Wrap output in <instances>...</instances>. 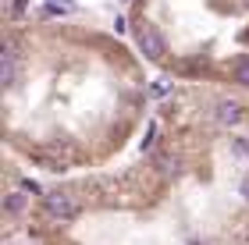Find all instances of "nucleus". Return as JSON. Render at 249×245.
<instances>
[{"instance_id":"nucleus-1","label":"nucleus","mask_w":249,"mask_h":245,"mask_svg":"<svg viewBox=\"0 0 249 245\" xmlns=\"http://www.w3.org/2000/svg\"><path fill=\"white\" fill-rule=\"evenodd\" d=\"M43 213L50 220H75L82 213V203H78V196H71V192H47L43 196Z\"/></svg>"},{"instance_id":"nucleus-2","label":"nucleus","mask_w":249,"mask_h":245,"mask_svg":"<svg viewBox=\"0 0 249 245\" xmlns=\"http://www.w3.org/2000/svg\"><path fill=\"white\" fill-rule=\"evenodd\" d=\"M210 117H213V125H217V128H235L246 117V103H242V99H235V96H217V99H213V107H210Z\"/></svg>"},{"instance_id":"nucleus-3","label":"nucleus","mask_w":249,"mask_h":245,"mask_svg":"<svg viewBox=\"0 0 249 245\" xmlns=\"http://www.w3.org/2000/svg\"><path fill=\"white\" fill-rule=\"evenodd\" d=\"M135 43H139V53H146L150 61L164 57V36L153 21H135Z\"/></svg>"},{"instance_id":"nucleus-4","label":"nucleus","mask_w":249,"mask_h":245,"mask_svg":"<svg viewBox=\"0 0 249 245\" xmlns=\"http://www.w3.org/2000/svg\"><path fill=\"white\" fill-rule=\"evenodd\" d=\"M0 82H4V89L15 85V43L4 39V53H0Z\"/></svg>"},{"instance_id":"nucleus-5","label":"nucleus","mask_w":249,"mask_h":245,"mask_svg":"<svg viewBox=\"0 0 249 245\" xmlns=\"http://www.w3.org/2000/svg\"><path fill=\"white\" fill-rule=\"evenodd\" d=\"M29 206V196H21V188H11V192H4V213L7 217H21Z\"/></svg>"},{"instance_id":"nucleus-6","label":"nucleus","mask_w":249,"mask_h":245,"mask_svg":"<svg viewBox=\"0 0 249 245\" xmlns=\"http://www.w3.org/2000/svg\"><path fill=\"white\" fill-rule=\"evenodd\" d=\"M231 75H235L239 85H249V53H242V57L231 61Z\"/></svg>"},{"instance_id":"nucleus-7","label":"nucleus","mask_w":249,"mask_h":245,"mask_svg":"<svg viewBox=\"0 0 249 245\" xmlns=\"http://www.w3.org/2000/svg\"><path fill=\"white\" fill-rule=\"evenodd\" d=\"M157 171H160L164 178H178V157H171V153L157 157Z\"/></svg>"},{"instance_id":"nucleus-8","label":"nucleus","mask_w":249,"mask_h":245,"mask_svg":"<svg viewBox=\"0 0 249 245\" xmlns=\"http://www.w3.org/2000/svg\"><path fill=\"white\" fill-rule=\"evenodd\" d=\"M153 96H157V99L171 96V79H157V82H153Z\"/></svg>"},{"instance_id":"nucleus-9","label":"nucleus","mask_w":249,"mask_h":245,"mask_svg":"<svg viewBox=\"0 0 249 245\" xmlns=\"http://www.w3.org/2000/svg\"><path fill=\"white\" fill-rule=\"evenodd\" d=\"M47 4H50V7H57L61 15H71V11H75V0H47Z\"/></svg>"},{"instance_id":"nucleus-10","label":"nucleus","mask_w":249,"mask_h":245,"mask_svg":"<svg viewBox=\"0 0 249 245\" xmlns=\"http://www.w3.org/2000/svg\"><path fill=\"white\" fill-rule=\"evenodd\" d=\"M18 188H21V192H32V196H47L36 181H18Z\"/></svg>"},{"instance_id":"nucleus-11","label":"nucleus","mask_w":249,"mask_h":245,"mask_svg":"<svg viewBox=\"0 0 249 245\" xmlns=\"http://www.w3.org/2000/svg\"><path fill=\"white\" fill-rule=\"evenodd\" d=\"M239 196H242V199H246V203H249V174H246V178H242V181H239Z\"/></svg>"},{"instance_id":"nucleus-12","label":"nucleus","mask_w":249,"mask_h":245,"mask_svg":"<svg viewBox=\"0 0 249 245\" xmlns=\"http://www.w3.org/2000/svg\"><path fill=\"white\" fill-rule=\"evenodd\" d=\"M235 153H249V142H242V139H235Z\"/></svg>"},{"instance_id":"nucleus-13","label":"nucleus","mask_w":249,"mask_h":245,"mask_svg":"<svg viewBox=\"0 0 249 245\" xmlns=\"http://www.w3.org/2000/svg\"><path fill=\"white\" fill-rule=\"evenodd\" d=\"M242 4H246V7H249V0H242Z\"/></svg>"},{"instance_id":"nucleus-14","label":"nucleus","mask_w":249,"mask_h":245,"mask_svg":"<svg viewBox=\"0 0 249 245\" xmlns=\"http://www.w3.org/2000/svg\"><path fill=\"white\" fill-rule=\"evenodd\" d=\"M124 4H132V0H124Z\"/></svg>"}]
</instances>
